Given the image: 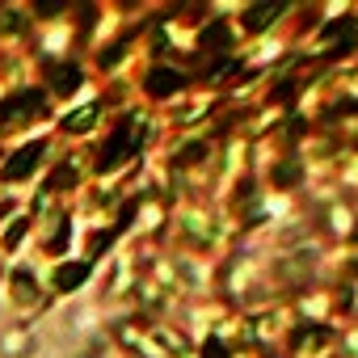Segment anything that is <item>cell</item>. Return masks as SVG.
Instances as JSON below:
<instances>
[{"label":"cell","mask_w":358,"mask_h":358,"mask_svg":"<svg viewBox=\"0 0 358 358\" xmlns=\"http://www.w3.org/2000/svg\"><path fill=\"white\" fill-rule=\"evenodd\" d=\"M38 156H43V143H30V148H22V152L9 160V177H26V173H30V164H34Z\"/></svg>","instance_id":"cell-1"},{"label":"cell","mask_w":358,"mask_h":358,"mask_svg":"<svg viewBox=\"0 0 358 358\" xmlns=\"http://www.w3.org/2000/svg\"><path fill=\"white\" fill-rule=\"evenodd\" d=\"M34 110H38V97H17V106L0 110V118H5V122H17V118H26V114H34Z\"/></svg>","instance_id":"cell-2"},{"label":"cell","mask_w":358,"mask_h":358,"mask_svg":"<svg viewBox=\"0 0 358 358\" xmlns=\"http://www.w3.org/2000/svg\"><path fill=\"white\" fill-rule=\"evenodd\" d=\"M93 114H97V106H85L80 114H72V118H68V127H72V131H85V127L93 122Z\"/></svg>","instance_id":"cell-3"},{"label":"cell","mask_w":358,"mask_h":358,"mask_svg":"<svg viewBox=\"0 0 358 358\" xmlns=\"http://www.w3.org/2000/svg\"><path fill=\"white\" fill-rule=\"evenodd\" d=\"M274 13H278V9H274V5H270V9H253V13H249V17H245V22H249V30H257V26H266V22H270V17H274Z\"/></svg>","instance_id":"cell-4"},{"label":"cell","mask_w":358,"mask_h":358,"mask_svg":"<svg viewBox=\"0 0 358 358\" xmlns=\"http://www.w3.org/2000/svg\"><path fill=\"white\" fill-rule=\"evenodd\" d=\"M148 85H152V89H173V85H177V76H152Z\"/></svg>","instance_id":"cell-5"}]
</instances>
